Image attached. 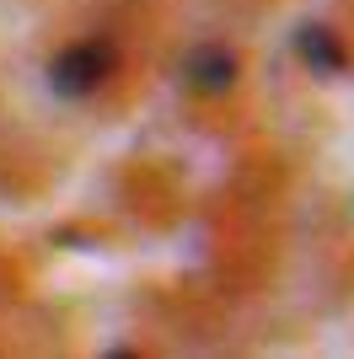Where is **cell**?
Masks as SVG:
<instances>
[{"instance_id": "cell-1", "label": "cell", "mask_w": 354, "mask_h": 359, "mask_svg": "<svg viewBox=\"0 0 354 359\" xmlns=\"http://www.w3.org/2000/svg\"><path fill=\"white\" fill-rule=\"evenodd\" d=\"M118 70V48L107 38H86V43H70L48 65V86L59 97H91V91L107 86V75Z\"/></svg>"}, {"instance_id": "cell-2", "label": "cell", "mask_w": 354, "mask_h": 359, "mask_svg": "<svg viewBox=\"0 0 354 359\" xmlns=\"http://www.w3.org/2000/svg\"><path fill=\"white\" fill-rule=\"evenodd\" d=\"M231 81H236V60L225 54V48L204 43V48H193V54H188V86L193 91L215 97V91H231Z\"/></svg>"}, {"instance_id": "cell-3", "label": "cell", "mask_w": 354, "mask_h": 359, "mask_svg": "<svg viewBox=\"0 0 354 359\" xmlns=\"http://www.w3.org/2000/svg\"><path fill=\"white\" fill-rule=\"evenodd\" d=\"M295 48H301V60H306L317 75H339L343 65H349L343 43H339L327 27H301V32H295Z\"/></svg>"}]
</instances>
